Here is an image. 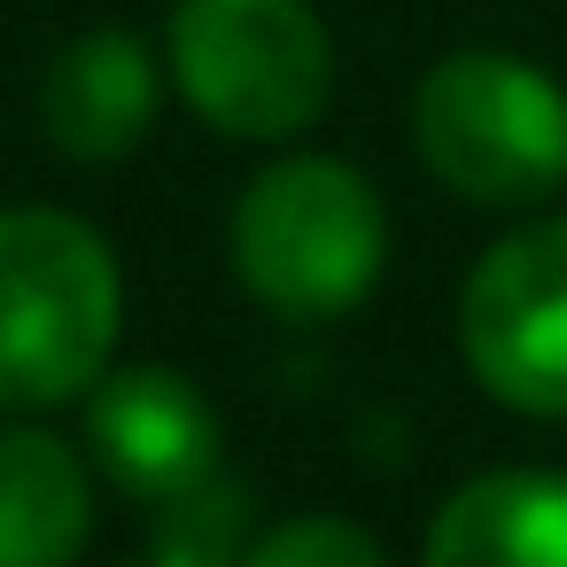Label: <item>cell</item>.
Instances as JSON below:
<instances>
[{"label":"cell","instance_id":"obj_8","mask_svg":"<svg viewBox=\"0 0 567 567\" xmlns=\"http://www.w3.org/2000/svg\"><path fill=\"white\" fill-rule=\"evenodd\" d=\"M420 567H567V466H497L458 482Z\"/></svg>","mask_w":567,"mask_h":567},{"label":"cell","instance_id":"obj_9","mask_svg":"<svg viewBox=\"0 0 567 567\" xmlns=\"http://www.w3.org/2000/svg\"><path fill=\"white\" fill-rule=\"evenodd\" d=\"M94 536V482L48 427H0V567H71Z\"/></svg>","mask_w":567,"mask_h":567},{"label":"cell","instance_id":"obj_4","mask_svg":"<svg viewBox=\"0 0 567 567\" xmlns=\"http://www.w3.org/2000/svg\"><path fill=\"white\" fill-rule=\"evenodd\" d=\"M172 86L226 141H296L334 102V40L311 0H179Z\"/></svg>","mask_w":567,"mask_h":567},{"label":"cell","instance_id":"obj_1","mask_svg":"<svg viewBox=\"0 0 567 567\" xmlns=\"http://www.w3.org/2000/svg\"><path fill=\"white\" fill-rule=\"evenodd\" d=\"M125 280L71 210H0V412H48L110 373Z\"/></svg>","mask_w":567,"mask_h":567},{"label":"cell","instance_id":"obj_10","mask_svg":"<svg viewBox=\"0 0 567 567\" xmlns=\"http://www.w3.org/2000/svg\"><path fill=\"white\" fill-rule=\"evenodd\" d=\"M234 567H389V551L342 513H296V520L265 528Z\"/></svg>","mask_w":567,"mask_h":567},{"label":"cell","instance_id":"obj_11","mask_svg":"<svg viewBox=\"0 0 567 567\" xmlns=\"http://www.w3.org/2000/svg\"><path fill=\"white\" fill-rule=\"evenodd\" d=\"M156 567H172V559H156Z\"/></svg>","mask_w":567,"mask_h":567},{"label":"cell","instance_id":"obj_5","mask_svg":"<svg viewBox=\"0 0 567 567\" xmlns=\"http://www.w3.org/2000/svg\"><path fill=\"white\" fill-rule=\"evenodd\" d=\"M458 350L505 412L567 420V218H528L474 257Z\"/></svg>","mask_w":567,"mask_h":567},{"label":"cell","instance_id":"obj_2","mask_svg":"<svg viewBox=\"0 0 567 567\" xmlns=\"http://www.w3.org/2000/svg\"><path fill=\"white\" fill-rule=\"evenodd\" d=\"M389 265V210L342 156H280L234 203V272L280 319H342Z\"/></svg>","mask_w":567,"mask_h":567},{"label":"cell","instance_id":"obj_7","mask_svg":"<svg viewBox=\"0 0 567 567\" xmlns=\"http://www.w3.org/2000/svg\"><path fill=\"white\" fill-rule=\"evenodd\" d=\"M156 102H164V71H156L148 40L125 32V24L79 32L40 79V125L71 164L133 156L156 125Z\"/></svg>","mask_w":567,"mask_h":567},{"label":"cell","instance_id":"obj_3","mask_svg":"<svg viewBox=\"0 0 567 567\" xmlns=\"http://www.w3.org/2000/svg\"><path fill=\"white\" fill-rule=\"evenodd\" d=\"M412 148L458 203L528 210L567 187V94L505 48H458L412 94Z\"/></svg>","mask_w":567,"mask_h":567},{"label":"cell","instance_id":"obj_6","mask_svg":"<svg viewBox=\"0 0 567 567\" xmlns=\"http://www.w3.org/2000/svg\"><path fill=\"white\" fill-rule=\"evenodd\" d=\"M86 451L125 497L156 513L218 489V412L187 373L164 365L102 373L86 389Z\"/></svg>","mask_w":567,"mask_h":567}]
</instances>
